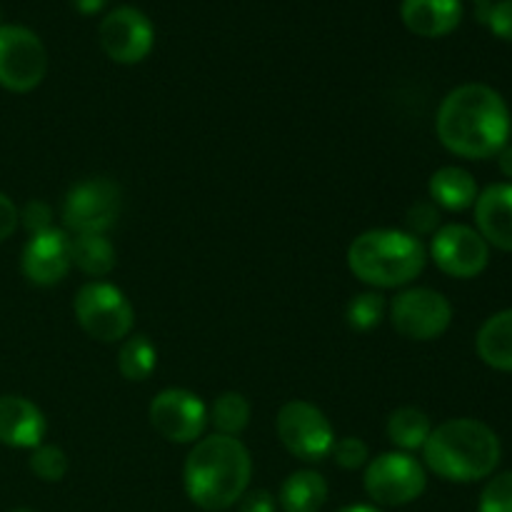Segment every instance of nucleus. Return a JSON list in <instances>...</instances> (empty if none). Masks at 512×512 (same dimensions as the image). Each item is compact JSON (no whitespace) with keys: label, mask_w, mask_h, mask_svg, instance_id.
<instances>
[{"label":"nucleus","mask_w":512,"mask_h":512,"mask_svg":"<svg viewBox=\"0 0 512 512\" xmlns=\"http://www.w3.org/2000/svg\"><path fill=\"white\" fill-rule=\"evenodd\" d=\"M30 470L45 483H58L68 473V455L58 445L43 443L30 453Z\"/></svg>","instance_id":"a878e982"},{"label":"nucleus","mask_w":512,"mask_h":512,"mask_svg":"<svg viewBox=\"0 0 512 512\" xmlns=\"http://www.w3.org/2000/svg\"><path fill=\"white\" fill-rule=\"evenodd\" d=\"M23 275L33 285L50 288L58 285L70 273V233L60 228H50L45 233L30 235L20 258Z\"/></svg>","instance_id":"4468645a"},{"label":"nucleus","mask_w":512,"mask_h":512,"mask_svg":"<svg viewBox=\"0 0 512 512\" xmlns=\"http://www.w3.org/2000/svg\"><path fill=\"white\" fill-rule=\"evenodd\" d=\"M475 225L485 243L512 253V183L488 185L475 200Z\"/></svg>","instance_id":"dca6fc26"},{"label":"nucleus","mask_w":512,"mask_h":512,"mask_svg":"<svg viewBox=\"0 0 512 512\" xmlns=\"http://www.w3.org/2000/svg\"><path fill=\"white\" fill-rule=\"evenodd\" d=\"M363 485L368 498L383 508H403L415 503L428 488V470L413 453H380L365 465Z\"/></svg>","instance_id":"423d86ee"},{"label":"nucleus","mask_w":512,"mask_h":512,"mask_svg":"<svg viewBox=\"0 0 512 512\" xmlns=\"http://www.w3.org/2000/svg\"><path fill=\"white\" fill-rule=\"evenodd\" d=\"M70 263L90 278H105L118 258L105 235H70Z\"/></svg>","instance_id":"4be33fe9"},{"label":"nucleus","mask_w":512,"mask_h":512,"mask_svg":"<svg viewBox=\"0 0 512 512\" xmlns=\"http://www.w3.org/2000/svg\"><path fill=\"white\" fill-rule=\"evenodd\" d=\"M435 133L443 148L458 158H495L510 140V108L503 95L490 85H458L440 103Z\"/></svg>","instance_id":"f257e3e1"},{"label":"nucleus","mask_w":512,"mask_h":512,"mask_svg":"<svg viewBox=\"0 0 512 512\" xmlns=\"http://www.w3.org/2000/svg\"><path fill=\"white\" fill-rule=\"evenodd\" d=\"M13 512H33V510H30V508H15Z\"/></svg>","instance_id":"e433bc0d"},{"label":"nucleus","mask_w":512,"mask_h":512,"mask_svg":"<svg viewBox=\"0 0 512 512\" xmlns=\"http://www.w3.org/2000/svg\"><path fill=\"white\" fill-rule=\"evenodd\" d=\"M20 223L30 235L45 233V230L55 228L53 225V208L45 200H30L23 210H20Z\"/></svg>","instance_id":"7c9ffc66"},{"label":"nucleus","mask_w":512,"mask_h":512,"mask_svg":"<svg viewBox=\"0 0 512 512\" xmlns=\"http://www.w3.org/2000/svg\"><path fill=\"white\" fill-rule=\"evenodd\" d=\"M338 512H383L378 505H368V503H355V505H345L343 510Z\"/></svg>","instance_id":"c9c22d12"},{"label":"nucleus","mask_w":512,"mask_h":512,"mask_svg":"<svg viewBox=\"0 0 512 512\" xmlns=\"http://www.w3.org/2000/svg\"><path fill=\"white\" fill-rule=\"evenodd\" d=\"M385 318H388V300L380 290L355 295L348 308H345V320L358 333H368V330L378 328Z\"/></svg>","instance_id":"393cba45"},{"label":"nucleus","mask_w":512,"mask_h":512,"mask_svg":"<svg viewBox=\"0 0 512 512\" xmlns=\"http://www.w3.org/2000/svg\"><path fill=\"white\" fill-rule=\"evenodd\" d=\"M73 310L85 335L100 343H123L133 335L135 310L118 285L90 280L75 295Z\"/></svg>","instance_id":"39448f33"},{"label":"nucleus","mask_w":512,"mask_h":512,"mask_svg":"<svg viewBox=\"0 0 512 512\" xmlns=\"http://www.w3.org/2000/svg\"><path fill=\"white\" fill-rule=\"evenodd\" d=\"M478 512H512V470L488 480L480 493Z\"/></svg>","instance_id":"bb28decb"},{"label":"nucleus","mask_w":512,"mask_h":512,"mask_svg":"<svg viewBox=\"0 0 512 512\" xmlns=\"http://www.w3.org/2000/svg\"><path fill=\"white\" fill-rule=\"evenodd\" d=\"M98 40L103 53L113 63H143L155 45V28L143 10L133 5H118L100 20Z\"/></svg>","instance_id":"f8f14e48"},{"label":"nucleus","mask_w":512,"mask_h":512,"mask_svg":"<svg viewBox=\"0 0 512 512\" xmlns=\"http://www.w3.org/2000/svg\"><path fill=\"white\" fill-rule=\"evenodd\" d=\"M238 505V512H275V498L268 490H248Z\"/></svg>","instance_id":"473e14b6"},{"label":"nucleus","mask_w":512,"mask_h":512,"mask_svg":"<svg viewBox=\"0 0 512 512\" xmlns=\"http://www.w3.org/2000/svg\"><path fill=\"white\" fill-rule=\"evenodd\" d=\"M500 438L475 418H453L435 425L423 445V465L448 483H478L500 465Z\"/></svg>","instance_id":"7ed1b4c3"},{"label":"nucleus","mask_w":512,"mask_h":512,"mask_svg":"<svg viewBox=\"0 0 512 512\" xmlns=\"http://www.w3.org/2000/svg\"><path fill=\"white\" fill-rule=\"evenodd\" d=\"M253 478V458L240 438L205 435L193 443L183 465V485L188 498L208 512L228 510L248 493Z\"/></svg>","instance_id":"f03ea898"},{"label":"nucleus","mask_w":512,"mask_h":512,"mask_svg":"<svg viewBox=\"0 0 512 512\" xmlns=\"http://www.w3.org/2000/svg\"><path fill=\"white\" fill-rule=\"evenodd\" d=\"M155 368H158V350L153 340L143 333L128 335L118 353L120 375L130 383H143L155 373Z\"/></svg>","instance_id":"5701e85b"},{"label":"nucleus","mask_w":512,"mask_h":512,"mask_svg":"<svg viewBox=\"0 0 512 512\" xmlns=\"http://www.w3.org/2000/svg\"><path fill=\"white\" fill-rule=\"evenodd\" d=\"M48 420L33 400L23 395H0V443L18 450L43 445Z\"/></svg>","instance_id":"2eb2a0df"},{"label":"nucleus","mask_w":512,"mask_h":512,"mask_svg":"<svg viewBox=\"0 0 512 512\" xmlns=\"http://www.w3.org/2000/svg\"><path fill=\"white\" fill-rule=\"evenodd\" d=\"M348 268L373 290H403L428 265V248L408 230L373 228L348 245Z\"/></svg>","instance_id":"20e7f679"},{"label":"nucleus","mask_w":512,"mask_h":512,"mask_svg":"<svg viewBox=\"0 0 512 512\" xmlns=\"http://www.w3.org/2000/svg\"><path fill=\"white\" fill-rule=\"evenodd\" d=\"M478 15L495 38L512 43V0H493V3L480 5Z\"/></svg>","instance_id":"c85d7f7f"},{"label":"nucleus","mask_w":512,"mask_h":512,"mask_svg":"<svg viewBox=\"0 0 512 512\" xmlns=\"http://www.w3.org/2000/svg\"><path fill=\"white\" fill-rule=\"evenodd\" d=\"M70 3H73V8L78 10V13L95 15V13H100L105 5H108V0H70Z\"/></svg>","instance_id":"72a5a7b5"},{"label":"nucleus","mask_w":512,"mask_h":512,"mask_svg":"<svg viewBox=\"0 0 512 512\" xmlns=\"http://www.w3.org/2000/svg\"><path fill=\"white\" fill-rule=\"evenodd\" d=\"M330 458L343 470H360L370 463V448L363 438H340L335 440Z\"/></svg>","instance_id":"cd10ccee"},{"label":"nucleus","mask_w":512,"mask_h":512,"mask_svg":"<svg viewBox=\"0 0 512 512\" xmlns=\"http://www.w3.org/2000/svg\"><path fill=\"white\" fill-rule=\"evenodd\" d=\"M478 5H485V3H493V0H475Z\"/></svg>","instance_id":"4c0bfd02"},{"label":"nucleus","mask_w":512,"mask_h":512,"mask_svg":"<svg viewBox=\"0 0 512 512\" xmlns=\"http://www.w3.org/2000/svg\"><path fill=\"white\" fill-rule=\"evenodd\" d=\"M428 258L438 265L440 273L458 280L478 278L490 263V245L475 228L463 223H450L438 228L430 240Z\"/></svg>","instance_id":"ddd939ff"},{"label":"nucleus","mask_w":512,"mask_h":512,"mask_svg":"<svg viewBox=\"0 0 512 512\" xmlns=\"http://www.w3.org/2000/svg\"><path fill=\"white\" fill-rule=\"evenodd\" d=\"M433 428V420H430V415L425 410L405 405V408H398L390 413L385 433H388V440L395 445V450H400V453H415V450H423Z\"/></svg>","instance_id":"412c9836"},{"label":"nucleus","mask_w":512,"mask_h":512,"mask_svg":"<svg viewBox=\"0 0 512 512\" xmlns=\"http://www.w3.org/2000/svg\"><path fill=\"white\" fill-rule=\"evenodd\" d=\"M275 430H278L283 448L303 463H320L333 453V425H330L328 415L308 400L285 403L275 418Z\"/></svg>","instance_id":"6e6552de"},{"label":"nucleus","mask_w":512,"mask_h":512,"mask_svg":"<svg viewBox=\"0 0 512 512\" xmlns=\"http://www.w3.org/2000/svg\"><path fill=\"white\" fill-rule=\"evenodd\" d=\"M20 225V210L5 193H0V243L8 240Z\"/></svg>","instance_id":"2f4dec72"},{"label":"nucleus","mask_w":512,"mask_h":512,"mask_svg":"<svg viewBox=\"0 0 512 512\" xmlns=\"http://www.w3.org/2000/svg\"><path fill=\"white\" fill-rule=\"evenodd\" d=\"M428 193L430 200H433L438 208L463 213V210L473 208L480 190L468 170L458 168V165H445V168L435 170V173L430 175Z\"/></svg>","instance_id":"a211bd4d"},{"label":"nucleus","mask_w":512,"mask_h":512,"mask_svg":"<svg viewBox=\"0 0 512 512\" xmlns=\"http://www.w3.org/2000/svg\"><path fill=\"white\" fill-rule=\"evenodd\" d=\"M250 400L245 398L243 393H235V390H228V393L218 395L215 403L208 408V423H213L215 433L230 435V438H238L250 423Z\"/></svg>","instance_id":"b1692460"},{"label":"nucleus","mask_w":512,"mask_h":512,"mask_svg":"<svg viewBox=\"0 0 512 512\" xmlns=\"http://www.w3.org/2000/svg\"><path fill=\"white\" fill-rule=\"evenodd\" d=\"M118 183L110 178H85L65 193L63 225L70 235H105L120 215Z\"/></svg>","instance_id":"0eeeda50"},{"label":"nucleus","mask_w":512,"mask_h":512,"mask_svg":"<svg viewBox=\"0 0 512 512\" xmlns=\"http://www.w3.org/2000/svg\"><path fill=\"white\" fill-rule=\"evenodd\" d=\"M48 73V50L25 25H0V85L10 93H30Z\"/></svg>","instance_id":"9d476101"},{"label":"nucleus","mask_w":512,"mask_h":512,"mask_svg":"<svg viewBox=\"0 0 512 512\" xmlns=\"http://www.w3.org/2000/svg\"><path fill=\"white\" fill-rule=\"evenodd\" d=\"M495 158H498L500 173H503L505 178H510V180H512V145H510V143L505 145V148L500 150V153L495 155Z\"/></svg>","instance_id":"f704fd0d"},{"label":"nucleus","mask_w":512,"mask_h":512,"mask_svg":"<svg viewBox=\"0 0 512 512\" xmlns=\"http://www.w3.org/2000/svg\"><path fill=\"white\" fill-rule=\"evenodd\" d=\"M388 318L395 333L415 343H430L448 333L453 305L440 290L403 288L388 303Z\"/></svg>","instance_id":"1a4fd4ad"},{"label":"nucleus","mask_w":512,"mask_h":512,"mask_svg":"<svg viewBox=\"0 0 512 512\" xmlns=\"http://www.w3.org/2000/svg\"><path fill=\"white\" fill-rule=\"evenodd\" d=\"M328 480L318 470H295L283 480L278 505L283 512H320L328 503Z\"/></svg>","instance_id":"6ab92c4d"},{"label":"nucleus","mask_w":512,"mask_h":512,"mask_svg":"<svg viewBox=\"0 0 512 512\" xmlns=\"http://www.w3.org/2000/svg\"><path fill=\"white\" fill-rule=\"evenodd\" d=\"M440 228V208L433 200H420V203L408 208V233L420 238V235H435Z\"/></svg>","instance_id":"c756f323"},{"label":"nucleus","mask_w":512,"mask_h":512,"mask_svg":"<svg viewBox=\"0 0 512 512\" xmlns=\"http://www.w3.org/2000/svg\"><path fill=\"white\" fill-rule=\"evenodd\" d=\"M478 358L493 370L512 373V308L490 315L475 338Z\"/></svg>","instance_id":"aec40b11"},{"label":"nucleus","mask_w":512,"mask_h":512,"mask_svg":"<svg viewBox=\"0 0 512 512\" xmlns=\"http://www.w3.org/2000/svg\"><path fill=\"white\" fill-rule=\"evenodd\" d=\"M400 18L410 33L420 38H445L463 20L460 0H403Z\"/></svg>","instance_id":"f3484780"},{"label":"nucleus","mask_w":512,"mask_h":512,"mask_svg":"<svg viewBox=\"0 0 512 512\" xmlns=\"http://www.w3.org/2000/svg\"><path fill=\"white\" fill-rule=\"evenodd\" d=\"M150 425L160 438L175 445H193L208 428V405L185 388H165L150 400Z\"/></svg>","instance_id":"9b49d317"}]
</instances>
